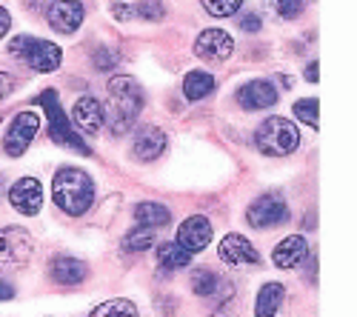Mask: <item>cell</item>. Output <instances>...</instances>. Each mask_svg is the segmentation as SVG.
<instances>
[{
	"label": "cell",
	"instance_id": "6da1fadb",
	"mask_svg": "<svg viewBox=\"0 0 357 317\" xmlns=\"http://www.w3.org/2000/svg\"><path fill=\"white\" fill-rule=\"evenodd\" d=\"M106 92H109V100L103 106V121L114 137H121L135 126L146 98L140 83L132 75H114L106 86Z\"/></svg>",
	"mask_w": 357,
	"mask_h": 317
},
{
	"label": "cell",
	"instance_id": "7a4b0ae2",
	"mask_svg": "<svg viewBox=\"0 0 357 317\" xmlns=\"http://www.w3.org/2000/svg\"><path fill=\"white\" fill-rule=\"evenodd\" d=\"M52 200L63 215L80 217L95 203V180L77 166L57 169L52 180Z\"/></svg>",
	"mask_w": 357,
	"mask_h": 317
},
{
	"label": "cell",
	"instance_id": "3957f363",
	"mask_svg": "<svg viewBox=\"0 0 357 317\" xmlns=\"http://www.w3.org/2000/svg\"><path fill=\"white\" fill-rule=\"evenodd\" d=\"M255 146L266 157H289L301 146V132L289 118L272 114V118L260 121V126L255 129Z\"/></svg>",
	"mask_w": 357,
	"mask_h": 317
},
{
	"label": "cell",
	"instance_id": "277c9868",
	"mask_svg": "<svg viewBox=\"0 0 357 317\" xmlns=\"http://www.w3.org/2000/svg\"><path fill=\"white\" fill-rule=\"evenodd\" d=\"M38 103H40V106H43V111H46V121H49V137H52V143H57V146H63V149H69V152H77V155H83V157L92 155V146H89V143L75 132L72 121L63 114L61 98H57V92H54V89H46V92L38 98Z\"/></svg>",
	"mask_w": 357,
	"mask_h": 317
},
{
	"label": "cell",
	"instance_id": "5b68a950",
	"mask_svg": "<svg viewBox=\"0 0 357 317\" xmlns=\"http://www.w3.org/2000/svg\"><path fill=\"white\" fill-rule=\"evenodd\" d=\"M9 52L15 57H20V61L26 66H32L35 72L40 75H52L61 69L63 63V49L46 40V38H32V35H17L12 43H9Z\"/></svg>",
	"mask_w": 357,
	"mask_h": 317
},
{
	"label": "cell",
	"instance_id": "8992f818",
	"mask_svg": "<svg viewBox=\"0 0 357 317\" xmlns=\"http://www.w3.org/2000/svg\"><path fill=\"white\" fill-rule=\"evenodd\" d=\"M35 240L23 226L0 229V272H20L32 263Z\"/></svg>",
	"mask_w": 357,
	"mask_h": 317
},
{
	"label": "cell",
	"instance_id": "52a82bcc",
	"mask_svg": "<svg viewBox=\"0 0 357 317\" xmlns=\"http://www.w3.org/2000/svg\"><path fill=\"white\" fill-rule=\"evenodd\" d=\"M246 220L252 229H275L289 220V206L278 192H266L252 200V206L246 209Z\"/></svg>",
	"mask_w": 357,
	"mask_h": 317
},
{
	"label": "cell",
	"instance_id": "ba28073f",
	"mask_svg": "<svg viewBox=\"0 0 357 317\" xmlns=\"http://www.w3.org/2000/svg\"><path fill=\"white\" fill-rule=\"evenodd\" d=\"M40 132V114L38 111H17L15 114V121L9 123V132L3 137V149L9 157H20L26 155V149L32 146V140L35 134Z\"/></svg>",
	"mask_w": 357,
	"mask_h": 317
},
{
	"label": "cell",
	"instance_id": "9c48e42d",
	"mask_svg": "<svg viewBox=\"0 0 357 317\" xmlns=\"http://www.w3.org/2000/svg\"><path fill=\"white\" fill-rule=\"evenodd\" d=\"M86 20V6L80 0H52L46 9V23L61 35H75Z\"/></svg>",
	"mask_w": 357,
	"mask_h": 317
},
{
	"label": "cell",
	"instance_id": "30bf717a",
	"mask_svg": "<svg viewBox=\"0 0 357 317\" xmlns=\"http://www.w3.org/2000/svg\"><path fill=\"white\" fill-rule=\"evenodd\" d=\"M169 146V137L160 126H152V123H146L137 129L135 140H132V157L140 160V163H152L158 160Z\"/></svg>",
	"mask_w": 357,
	"mask_h": 317
},
{
	"label": "cell",
	"instance_id": "8fae6325",
	"mask_svg": "<svg viewBox=\"0 0 357 317\" xmlns=\"http://www.w3.org/2000/svg\"><path fill=\"white\" fill-rule=\"evenodd\" d=\"M231 52H234V40L229 32H223V29H206V32H200L195 40V54L200 61H209V63L226 61V57H231Z\"/></svg>",
	"mask_w": 357,
	"mask_h": 317
},
{
	"label": "cell",
	"instance_id": "7c38bea8",
	"mask_svg": "<svg viewBox=\"0 0 357 317\" xmlns=\"http://www.w3.org/2000/svg\"><path fill=\"white\" fill-rule=\"evenodd\" d=\"M218 257L226 266H257L260 263V254L252 246V240L243 238V235H237V232H231V235H226L220 240Z\"/></svg>",
	"mask_w": 357,
	"mask_h": 317
},
{
	"label": "cell",
	"instance_id": "4fadbf2b",
	"mask_svg": "<svg viewBox=\"0 0 357 317\" xmlns=\"http://www.w3.org/2000/svg\"><path fill=\"white\" fill-rule=\"evenodd\" d=\"M9 203L15 212L32 217L40 212L43 206V189H40V180L38 178H20L17 183H12L9 189Z\"/></svg>",
	"mask_w": 357,
	"mask_h": 317
},
{
	"label": "cell",
	"instance_id": "5bb4252c",
	"mask_svg": "<svg viewBox=\"0 0 357 317\" xmlns=\"http://www.w3.org/2000/svg\"><path fill=\"white\" fill-rule=\"evenodd\" d=\"M278 98H280L278 95V86L272 80H263V77L249 80V83H243L241 89H237V103H241L246 111L269 109V106L278 103Z\"/></svg>",
	"mask_w": 357,
	"mask_h": 317
},
{
	"label": "cell",
	"instance_id": "9a60e30c",
	"mask_svg": "<svg viewBox=\"0 0 357 317\" xmlns=\"http://www.w3.org/2000/svg\"><path fill=\"white\" fill-rule=\"evenodd\" d=\"M177 243H181L186 252L197 254L203 252L206 246L212 243V220L203 217V215H192L181 223V229H177Z\"/></svg>",
	"mask_w": 357,
	"mask_h": 317
},
{
	"label": "cell",
	"instance_id": "2e32d148",
	"mask_svg": "<svg viewBox=\"0 0 357 317\" xmlns=\"http://www.w3.org/2000/svg\"><path fill=\"white\" fill-rule=\"evenodd\" d=\"M72 126H75V132H83L86 137H92V134H98L103 126H106V121H103V106H100V100H95V98H80V100H75V106H72Z\"/></svg>",
	"mask_w": 357,
	"mask_h": 317
},
{
	"label": "cell",
	"instance_id": "e0dca14e",
	"mask_svg": "<svg viewBox=\"0 0 357 317\" xmlns=\"http://www.w3.org/2000/svg\"><path fill=\"white\" fill-rule=\"evenodd\" d=\"M49 277L57 283V286H77L89 277V266L77 257H69V254H61L54 257L49 263Z\"/></svg>",
	"mask_w": 357,
	"mask_h": 317
},
{
	"label": "cell",
	"instance_id": "ac0fdd59",
	"mask_svg": "<svg viewBox=\"0 0 357 317\" xmlns=\"http://www.w3.org/2000/svg\"><path fill=\"white\" fill-rule=\"evenodd\" d=\"M306 254H309V243H306V238H301V235H289V238H283V240L275 246L272 261H275L278 269H294V266H301V263L306 261Z\"/></svg>",
	"mask_w": 357,
	"mask_h": 317
},
{
	"label": "cell",
	"instance_id": "d6986e66",
	"mask_svg": "<svg viewBox=\"0 0 357 317\" xmlns=\"http://www.w3.org/2000/svg\"><path fill=\"white\" fill-rule=\"evenodd\" d=\"M283 297H286V289L283 283H263L260 292L255 297V317H278L280 306H283Z\"/></svg>",
	"mask_w": 357,
	"mask_h": 317
},
{
	"label": "cell",
	"instance_id": "ffe728a7",
	"mask_svg": "<svg viewBox=\"0 0 357 317\" xmlns=\"http://www.w3.org/2000/svg\"><path fill=\"white\" fill-rule=\"evenodd\" d=\"M158 263H160V272L172 275L174 269H186L192 263V252H186L177 240H169V243H160L158 246Z\"/></svg>",
	"mask_w": 357,
	"mask_h": 317
},
{
	"label": "cell",
	"instance_id": "44dd1931",
	"mask_svg": "<svg viewBox=\"0 0 357 317\" xmlns=\"http://www.w3.org/2000/svg\"><path fill=\"white\" fill-rule=\"evenodd\" d=\"M135 220L137 226H146V229H160L172 220V212L169 206L158 203V200H143V203L135 206Z\"/></svg>",
	"mask_w": 357,
	"mask_h": 317
},
{
	"label": "cell",
	"instance_id": "7402d4cb",
	"mask_svg": "<svg viewBox=\"0 0 357 317\" xmlns=\"http://www.w3.org/2000/svg\"><path fill=\"white\" fill-rule=\"evenodd\" d=\"M215 89H218V80L209 72H189L183 77V95H186V100H203V98H209Z\"/></svg>",
	"mask_w": 357,
	"mask_h": 317
},
{
	"label": "cell",
	"instance_id": "603a6c76",
	"mask_svg": "<svg viewBox=\"0 0 357 317\" xmlns=\"http://www.w3.org/2000/svg\"><path fill=\"white\" fill-rule=\"evenodd\" d=\"M89 317H140V311L126 297H112V300H103L100 306H95L89 311Z\"/></svg>",
	"mask_w": 357,
	"mask_h": 317
},
{
	"label": "cell",
	"instance_id": "cb8c5ba5",
	"mask_svg": "<svg viewBox=\"0 0 357 317\" xmlns=\"http://www.w3.org/2000/svg\"><path fill=\"white\" fill-rule=\"evenodd\" d=\"M218 286H220V280L212 269H195L192 272V292L197 297H212L218 292Z\"/></svg>",
	"mask_w": 357,
	"mask_h": 317
},
{
	"label": "cell",
	"instance_id": "d4e9b609",
	"mask_svg": "<svg viewBox=\"0 0 357 317\" xmlns=\"http://www.w3.org/2000/svg\"><path fill=\"white\" fill-rule=\"evenodd\" d=\"M155 246V229H146V226H137L123 238V249L126 252H146Z\"/></svg>",
	"mask_w": 357,
	"mask_h": 317
},
{
	"label": "cell",
	"instance_id": "484cf974",
	"mask_svg": "<svg viewBox=\"0 0 357 317\" xmlns=\"http://www.w3.org/2000/svg\"><path fill=\"white\" fill-rule=\"evenodd\" d=\"M317 109H320L317 98H303V100H297V103L291 106V111L297 114V121L306 123L309 129H317V126H320V121H317Z\"/></svg>",
	"mask_w": 357,
	"mask_h": 317
},
{
	"label": "cell",
	"instance_id": "4316f807",
	"mask_svg": "<svg viewBox=\"0 0 357 317\" xmlns=\"http://www.w3.org/2000/svg\"><path fill=\"white\" fill-rule=\"evenodd\" d=\"M266 3H269V9L283 20H294L306 12V0H266Z\"/></svg>",
	"mask_w": 357,
	"mask_h": 317
},
{
	"label": "cell",
	"instance_id": "83f0119b",
	"mask_svg": "<svg viewBox=\"0 0 357 317\" xmlns=\"http://www.w3.org/2000/svg\"><path fill=\"white\" fill-rule=\"evenodd\" d=\"M200 3H203L206 12L215 15V17H229V15H234L237 9L243 6V0H200Z\"/></svg>",
	"mask_w": 357,
	"mask_h": 317
},
{
	"label": "cell",
	"instance_id": "f1b7e54d",
	"mask_svg": "<svg viewBox=\"0 0 357 317\" xmlns=\"http://www.w3.org/2000/svg\"><path fill=\"white\" fill-rule=\"evenodd\" d=\"M163 15H166V9H163L160 0H143V3L135 6V17H143V20H149V23L163 20Z\"/></svg>",
	"mask_w": 357,
	"mask_h": 317
},
{
	"label": "cell",
	"instance_id": "f546056e",
	"mask_svg": "<svg viewBox=\"0 0 357 317\" xmlns=\"http://www.w3.org/2000/svg\"><path fill=\"white\" fill-rule=\"evenodd\" d=\"M95 66L100 69V72H109V69H114L117 66V54H112V52H106V49H100V52H95Z\"/></svg>",
	"mask_w": 357,
	"mask_h": 317
},
{
	"label": "cell",
	"instance_id": "4dcf8cb0",
	"mask_svg": "<svg viewBox=\"0 0 357 317\" xmlns=\"http://www.w3.org/2000/svg\"><path fill=\"white\" fill-rule=\"evenodd\" d=\"M112 15H114V20L129 23L135 17V6H129V3H112Z\"/></svg>",
	"mask_w": 357,
	"mask_h": 317
},
{
	"label": "cell",
	"instance_id": "1f68e13d",
	"mask_svg": "<svg viewBox=\"0 0 357 317\" xmlns=\"http://www.w3.org/2000/svg\"><path fill=\"white\" fill-rule=\"evenodd\" d=\"M260 26H263V20L255 12H249V15L241 17V29H243V32H260Z\"/></svg>",
	"mask_w": 357,
	"mask_h": 317
},
{
	"label": "cell",
	"instance_id": "d6a6232c",
	"mask_svg": "<svg viewBox=\"0 0 357 317\" xmlns=\"http://www.w3.org/2000/svg\"><path fill=\"white\" fill-rule=\"evenodd\" d=\"M15 89V77L9 72H0V103H3Z\"/></svg>",
	"mask_w": 357,
	"mask_h": 317
},
{
	"label": "cell",
	"instance_id": "836d02e7",
	"mask_svg": "<svg viewBox=\"0 0 357 317\" xmlns=\"http://www.w3.org/2000/svg\"><path fill=\"white\" fill-rule=\"evenodd\" d=\"M9 26H12V15H9V9L0 6V38H6Z\"/></svg>",
	"mask_w": 357,
	"mask_h": 317
},
{
	"label": "cell",
	"instance_id": "e575fe53",
	"mask_svg": "<svg viewBox=\"0 0 357 317\" xmlns=\"http://www.w3.org/2000/svg\"><path fill=\"white\" fill-rule=\"evenodd\" d=\"M15 297V286L9 280H0V303H6Z\"/></svg>",
	"mask_w": 357,
	"mask_h": 317
},
{
	"label": "cell",
	"instance_id": "d590c367",
	"mask_svg": "<svg viewBox=\"0 0 357 317\" xmlns=\"http://www.w3.org/2000/svg\"><path fill=\"white\" fill-rule=\"evenodd\" d=\"M317 77H320V75H317V61H312L309 69H306V80H309V83H317Z\"/></svg>",
	"mask_w": 357,
	"mask_h": 317
},
{
	"label": "cell",
	"instance_id": "8d00e7d4",
	"mask_svg": "<svg viewBox=\"0 0 357 317\" xmlns=\"http://www.w3.org/2000/svg\"><path fill=\"white\" fill-rule=\"evenodd\" d=\"M212 317H231V311H229V309H226V306H223V309H218V311H215V314H212Z\"/></svg>",
	"mask_w": 357,
	"mask_h": 317
},
{
	"label": "cell",
	"instance_id": "74e56055",
	"mask_svg": "<svg viewBox=\"0 0 357 317\" xmlns=\"http://www.w3.org/2000/svg\"><path fill=\"white\" fill-rule=\"evenodd\" d=\"M23 3H26L29 9H38V6H40V0H23Z\"/></svg>",
	"mask_w": 357,
	"mask_h": 317
}]
</instances>
